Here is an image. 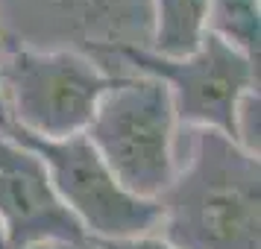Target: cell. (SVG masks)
Here are the masks:
<instances>
[{
    "label": "cell",
    "instance_id": "5bb4252c",
    "mask_svg": "<svg viewBox=\"0 0 261 249\" xmlns=\"http://www.w3.org/2000/svg\"><path fill=\"white\" fill-rule=\"evenodd\" d=\"M0 249H9L6 246V240H3V235H0Z\"/></svg>",
    "mask_w": 261,
    "mask_h": 249
},
{
    "label": "cell",
    "instance_id": "ba28073f",
    "mask_svg": "<svg viewBox=\"0 0 261 249\" xmlns=\"http://www.w3.org/2000/svg\"><path fill=\"white\" fill-rule=\"evenodd\" d=\"M208 33V0H150V41L155 56L179 59L200 47Z\"/></svg>",
    "mask_w": 261,
    "mask_h": 249
},
{
    "label": "cell",
    "instance_id": "52a82bcc",
    "mask_svg": "<svg viewBox=\"0 0 261 249\" xmlns=\"http://www.w3.org/2000/svg\"><path fill=\"white\" fill-rule=\"evenodd\" d=\"M0 235L9 249L88 246L83 226L50 185L44 161L6 129H0Z\"/></svg>",
    "mask_w": 261,
    "mask_h": 249
},
{
    "label": "cell",
    "instance_id": "7a4b0ae2",
    "mask_svg": "<svg viewBox=\"0 0 261 249\" xmlns=\"http://www.w3.org/2000/svg\"><path fill=\"white\" fill-rule=\"evenodd\" d=\"M176 132L165 82L132 71L112 79L83 135L132 197L159 200L176 173Z\"/></svg>",
    "mask_w": 261,
    "mask_h": 249
},
{
    "label": "cell",
    "instance_id": "6da1fadb",
    "mask_svg": "<svg viewBox=\"0 0 261 249\" xmlns=\"http://www.w3.org/2000/svg\"><path fill=\"white\" fill-rule=\"evenodd\" d=\"M155 235L173 249H261V167L229 135L176 132V173L159 197Z\"/></svg>",
    "mask_w": 261,
    "mask_h": 249
},
{
    "label": "cell",
    "instance_id": "7c38bea8",
    "mask_svg": "<svg viewBox=\"0 0 261 249\" xmlns=\"http://www.w3.org/2000/svg\"><path fill=\"white\" fill-rule=\"evenodd\" d=\"M0 129H9V115H6V103H3V94H0Z\"/></svg>",
    "mask_w": 261,
    "mask_h": 249
},
{
    "label": "cell",
    "instance_id": "9a60e30c",
    "mask_svg": "<svg viewBox=\"0 0 261 249\" xmlns=\"http://www.w3.org/2000/svg\"><path fill=\"white\" fill-rule=\"evenodd\" d=\"M76 249H91V246H76Z\"/></svg>",
    "mask_w": 261,
    "mask_h": 249
},
{
    "label": "cell",
    "instance_id": "8fae6325",
    "mask_svg": "<svg viewBox=\"0 0 261 249\" xmlns=\"http://www.w3.org/2000/svg\"><path fill=\"white\" fill-rule=\"evenodd\" d=\"M91 249H173L167 246L159 235H144V237H126V240H88Z\"/></svg>",
    "mask_w": 261,
    "mask_h": 249
},
{
    "label": "cell",
    "instance_id": "4fadbf2b",
    "mask_svg": "<svg viewBox=\"0 0 261 249\" xmlns=\"http://www.w3.org/2000/svg\"><path fill=\"white\" fill-rule=\"evenodd\" d=\"M33 249H76V246H59V243H41V246H33Z\"/></svg>",
    "mask_w": 261,
    "mask_h": 249
},
{
    "label": "cell",
    "instance_id": "9c48e42d",
    "mask_svg": "<svg viewBox=\"0 0 261 249\" xmlns=\"http://www.w3.org/2000/svg\"><path fill=\"white\" fill-rule=\"evenodd\" d=\"M208 33L258 59V0H208Z\"/></svg>",
    "mask_w": 261,
    "mask_h": 249
},
{
    "label": "cell",
    "instance_id": "30bf717a",
    "mask_svg": "<svg viewBox=\"0 0 261 249\" xmlns=\"http://www.w3.org/2000/svg\"><path fill=\"white\" fill-rule=\"evenodd\" d=\"M258 112H261L258 91H247L238 100L235 115H232V141L255 158H258V118H261Z\"/></svg>",
    "mask_w": 261,
    "mask_h": 249
},
{
    "label": "cell",
    "instance_id": "5b68a950",
    "mask_svg": "<svg viewBox=\"0 0 261 249\" xmlns=\"http://www.w3.org/2000/svg\"><path fill=\"white\" fill-rule=\"evenodd\" d=\"M6 132L44 161L56 197L73 214V220L83 226L88 240H126V237L155 235L159 202L132 197L112 176V170L85 135L41 141L18 129Z\"/></svg>",
    "mask_w": 261,
    "mask_h": 249
},
{
    "label": "cell",
    "instance_id": "277c9868",
    "mask_svg": "<svg viewBox=\"0 0 261 249\" xmlns=\"http://www.w3.org/2000/svg\"><path fill=\"white\" fill-rule=\"evenodd\" d=\"M147 41L150 0H0V50H76L120 76V53Z\"/></svg>",
    "mask_w": 261,
    "mask_h": 249
},
{
    "label": "cell",
    "instance_id": "8992f818",
    "mask_svg": "<svg viewBox=\"0 0 261 249\" xmlns=\"http://www.w3.org/2000/svg\"><path fill=\"white\" fill-rule=\"evenodd\" d=\"M120 62L135 73L165 82L179 126L214 129L232 138V115L247 91H258V59L205 33L200 47L179 56H155L150 50H123Z\"/></svg>",
    "mask_w": 261,
    "mask_h": 249
},
{
    "label": "cell",
    "instance_id": "3957f363",
    "mask_svg": "<svg viewBox=\"0 0 261 249\" xmlns=\"http://www.w3.org/2000/svg\"><path fill=\"white\" fill-rule=\"evenodd\" d=\"M112 79L76 50H0V94L9 129L41 141L83 135Z\"/></svg>",
    "mask_w": 261,
    "mask_h": 249
}]
</instances>
